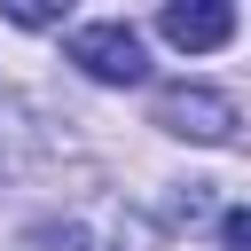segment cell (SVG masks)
<instances>
[{
	"mask_svg": "<svg viewBox=\"0 0 251 251\" xmlns=\"http://www.w3.org/2000/svg\"><path fill=\"white\" fill-rule=\"evenodd\" d=\"M71 63H78L86 78H102V86L149 78V47H141L133 24H78V31H71Z\"/></svg>",
	"mask_w": 251,
	"mask_h": 251,
	"instance_id": "6da1fadb",
	"label": "cell"
},
{
	"mask_svg": "<svg viewBox=\"0 0 251 251\" xmlns=\"http://www.w3.org/2000/svg\"><path fill=\"white\" fill-rule=\"evenodd\" d=\"M157 126L180 141H227L235 133V102L220 86H165L157 94Z\"/></svg>",
	"mask_w": 251,
	"mask_h": 251,
	"instance_id": "7a4b0ae2",
	"label": "cell"
},
{
	"mask_svg": "<svg viewBox=\"0 0 251 251\" xmlns=\"http://www.w3.org/2000/svg\"><path fill=\"white\" fill-rule=\"evenodd\" d=\"M157 31H165L173 47H188V55H212V47L235 39V8H227V0H173V8L157 16Z\"/></svg>",
	"mask_w": 251,
	"mask_h": 251,
	"instance_id": "3957f363",
	"label": "cell"
},
{
	"mask_svg": "<svg viewBox=\"0 0 251 251\" xmlns=\"http://www.w3.org/2000/svg\"><path fill=\"white\" fill-rule=\"evenodd\" d=\"M31 149H39L31 110H24L16 94H0V180H8V173H24V165H31Z\"/></svg>",
	"mask_w": 251,
	"mask_h": 251,
	"instance_id": "277c9868",
	"label": "cell"
},
{
	"mask_svg": "<svg viewBox=\"0 0 251 251\" xmlns=\"http://www.w3.org/2000/svg\"><path fill=\"white\" fill-rule=\"evenodd\" d=\"M31 251H102V243H94L86 227H39V235H31Z\"/></svg>",
	"mask_w": 251,
	"mask_h": 251,
	"instance_id": "5b68a950",
	"label": "cell"
},
{
	"mask_svg": "<svg viewBox=\"0 0 251 251\" xmlns=\"http://www.w3.org/2000/svg\"><path fill=\"white\" fill-rule=\"evenodd\" d=\"M0 16H8V24H24V31H47V24H63V8H39V0H8Z\"/></svg>",
	"mask_w": 251,
	"mask_h": 251,
	"instance_id": "8992f818",
	"label": "cell"
},
{
	"mask_svg": "<svg viewBox=\"0 0 251 251\" xmlns=\"http://www.w3.org/2000/svg\"><path fill=\"white\" fill-rule=\"evenodd\" d=\"M220 235H227V251H251V204H243V212H227V220H220Z\"/></svg>",
	"mask_w": 251,
	"mask_h": 251,
	"instance_id": "52a82bcc",
	"label": "cell"
}]
</instances>
